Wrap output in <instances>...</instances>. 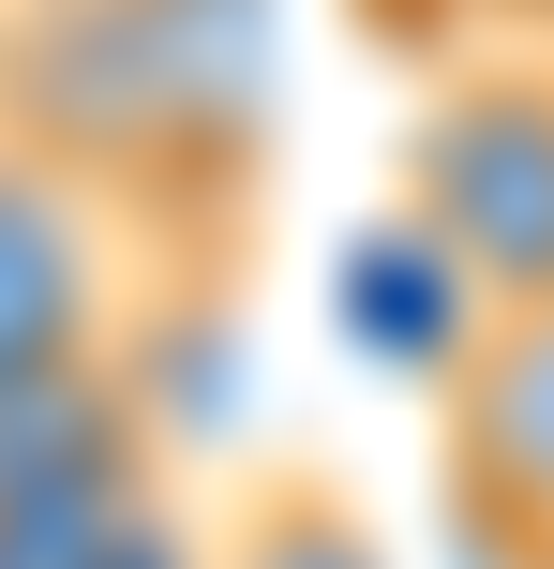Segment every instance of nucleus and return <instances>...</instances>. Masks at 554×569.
Returning <instances> with one entry per match:
<instances>
[{
	"label": "nucleus",
	"mask_w": 554,
	"mask_h": 569,
	"mask_svg": "<svg viewBox=\"0 0 554 569\" xmlns=\"http://www.w3.org/2000/svg\"><path fill=\"white\" fill-rule=\"evenodd\" d=\"M390 210L480 284V315L554 300V46L540 30H480L435 60Z\"/></svg>",
	"instance_id": "f257e3e1"
},
{
	"label": "nucleus",
	"mask_w": 554,
	"mask_h": 569,
	"mask_svg": "<svg viewBox=\"0 0 554 569\" xmlns=\"http://www.w3.org/2000/svg\"><path fill=\"white\" fill-rule=\"evenodd\" d=\"M435 495L465 569H554V300L480 315L435 390Z\"/></svg>",
	"instance_id": "f03ea898"
},
{
	"label": "nucleus",
	"mask_w": 554,
	"mask_h": 569,
	"mask_svg": "<svg viewBox=\"0 0 554 569\" xmlns=\"http://www.w3.org/2000/svg\"><path fill=\"white\" fill-rule=\"evenodd\" d=\"M135 226H120L90 180H60L46 150L0 136V390L16 375H75L120 360V315H135Z\"/></svg>",
	"instance_id": "7ed1b4c3"
},
{
	"label": "nucleus",
	"mask_w": 554,
	"mask_h": 569,
	"mask_svg": "<svg viewBox=\"0 0 554 569\" xmlns=\"http://www.w3.org/2000/svg\"><path fill=\"white\" fill-rule=\"evenodd\" d=\"M165 480V435H150L135 375L75 360V375H16L0 390V510H46V495H120Z\"/></svg>",
	"instance_id": "20e7f679"
},
{
	"label": "nucleus",
	"mask_w": 554,
	"mask_h": 569,
	"mask_svg": "<svg viewBox=\"0 0 554 569\" xmlns=\"http://www.w3.org/2000/svg\"><path fill=\"white\" fill-rule=\"evenodd\" d=\"M345 345L390 360V375H420V390H450V360L480 345V284L390 210L375 240H345Z\"/></svg>",
	"instance_id": "39448f33"
},
{
	"label": "nucleus",
	"mask_w": 554,
	"mask_h": 569,
	"mask_svg": "<svg viewBox=\"0 0 554 569\" xmlns=\"http://www.w3.org/2000/svg\"><path fill=\"white\" fill-rule=\"evenodd\" d=\"M210 569H390V555H375V525H360V495L330 480V465H270V480L210 525Z\"/></svg>",
	"instance_id": "423d86ee"
},
{
	"label": "nucleus",
	"mask_w": 554,
	"mask_h": 569,
	"mask_svg": "<svg viewBox=\"0 0 554 569\" xmlns=\"http://www.w3.org/2000/svg\"><path fill=\"white\" fill-rule=\"evenodd\" d=\"M180 480H120V495H46V510H0V569H120L150 540Z\"/></svg>",
	"instance_id": "0eeeda50"
},
{
	"label": "nucleus",
	"mask_w": 554,
	"mask_h": 569,
	"mask_svg": "<svg viewBox=\"0 0 554 569\" xmlns=\"http://www.w3.org/2000/svg\"><path fill=\"white\" fill-rule=\"evenodd\" d=\"M120 569H210V525H195V510H180V495H165V510H150V540L120 555Z\"/></svg>",
	"instance_id": "6e6552de"
},
{
	"label": "nucleus",
	"mask_w": 554,
	"mask_h": 569,
	"mask_svg": "<svg viewBox=\"0 0 554 569\" xmlns=\"http://www.w3.org/2000/svg\"><path fill=\"white\" fill-rule=\"evenodd\" d=\"M390 16H435V30H465V46H480V16H495V0H390Z\"/></svg>",
	"instance_id": "1a4fd4ad"
},
{
	"label": "nucleus",
	"mask_w": 554,
	"mask_h": 569,
	"mask_svg": "<svg viewBox=\"0 0 554 569\" xmlns=\"http://www.w3.org/2000/svg\"><path fill=\"white\" fill-rule=\"evenodd\" d=\"M525 16H554V0H525Z\"/></svg>",
	"instance_id": "9d476101"
},
{
	"label": "nucleus",
	"mask_w": 554,
	"mask_h": 569,
	"mask_svg": "<svg viewBox=\"0 0 554 569\" xmlns=\"http://www.w3.org/2000/svg\"><path fill=\"white\" fill-rule=\"evenodd\" d=\"M540 46H554V16H540Z\"/></svg>",
	"instance_id": "9b49d317"
}]
</instances>
